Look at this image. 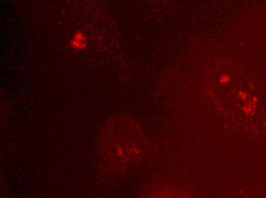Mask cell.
I'll return each mask as SVG.
<instances>
[{
  "label": "cell",
  "mask_w": 266,
  "mask_h": 198,
  "mask_svg": "<svg viewBox=\"0 0 266 198\" xmlns=\"http://www.w3.org/2000/svg\"><path fill=\"white\" fill-rule=\"evenodd\" d=\"M87 35L82 31H77L73 34L70 40V46L75 51H83L87 46Z\"/></svg>",
  "instance_id": "obj_1"
}]
</instances>
